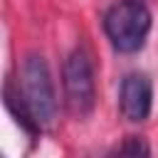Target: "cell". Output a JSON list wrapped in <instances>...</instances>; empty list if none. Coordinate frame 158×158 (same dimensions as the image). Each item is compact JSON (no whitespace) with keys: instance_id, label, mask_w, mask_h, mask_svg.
Wrapping results in <instances>:
<instances>
[{"instance_id":"1","label":"cell","mask_w":158,"mask_h":158,"mask_svg":"<svg viewBox=\"0 0 158 158\" xmlns=\"http://www.w3.org/2000/svg\"><path fill=\"white\" fill-rule=\"evenodd\" d=\"M101 22L111 47L121 54H133L143 49L153 17L143 0H118L104 12Z\"/></svg>"},{"instance_id":"2","label":"cell","mask_w":158,"mask_h":158,"mask_svg":"<svg viewBox=\"0 0 158 158\" xmlns=\"http://www.w3.org/2000/svg\"><path fill=\"white\" fill-rule=\"evenodd\" d=\"M20 91L25 96V104L30 106L35 121L44 128L54 123L57 114V94H54V81L47 67V59L37 52L25 54L20 64Z\"/></svg>"},{"instance_id":"3","label":"cell","mask_w":158,"mask_h":158,"mask_svg":"<svg viewBox=\"0 0 158 158\" xmlns=\"http://www.w3.org/2000/svg\"><path fill=\"white\" fill-rule=\"evenodd\" d=\"M62 86H64L67 111L77 118L89 116L96 104V81H94L91 57L81 47H77L67 54V59L62 64Z\"/></svg>"},{"instance_id":"4","label":"cell","mask_w":158,"mask_h":158,"mask_svg":"<svg viewBox=\"0 0 158 158\" xmlns=\"http://www.w3.org/2000/svg\"><path fill=\"white\" fill-rule=\"evenodd\" d=\"M153 109V84L146 74L131 72L121 79L118 89V111L126 121L141 123L151 116Z\"/></svg>"},{"instance_id":"5","label":"cell","mask_w":158,"mask_h":158,"mask_svg":"<svg viewBox=\"0 0 158 158\" xmlns=\"http://www.w3.org/2000/svg\"><path fill=\"white\" fill-rule=\"evenodd\" d=\"M2 101H5V109L12 114V118L17 121V126H20L30 138H37V136L42 133V126L35 121L30 106L25 104V96H22V91H20V84H17L12 77H7L5 84H2Z\"/></svg>"},{"instance_id":"6","label":"cell","mask_w":158,"mask_h":158,"mask_svg":"<svg viewBox=\"0 0 158 158\" xmlns=\"http://www.w3.org/2000/svg\"><path fill=\"white\" fill-rule=\"evenodd\" d=\"M116 153H123V156H151V146L141 136H128L121 146H116Z\"/></svg>"}]
</instances>
